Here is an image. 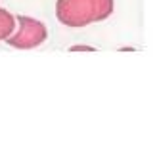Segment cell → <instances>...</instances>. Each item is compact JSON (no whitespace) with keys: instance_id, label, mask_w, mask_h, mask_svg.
<instances>
[{"instance_id":"obj_1","label":"cell","mask_w":157,"mask_h":160,"mask_svg":"<svg viewBox=\"0 0 157 160\" xmlns=\"http://www.w3.org/2000/svg\"><path fill=\"white\" fill-rule=\"evenodd\" d=\"M113 13V0H57L56 15L60 23L81 29L90 23L104 21Z\"/></svg>"},{"instance_id":"obj_2","label":"cell","mask_w":157,"mask_h":160,"mask_svg":"<svg viewBox=\"0 0 157 160\" xmlns=\"http://www.w3.org/2000/svg\"><path fill=\"white\" fill-rule=\"evenodd\" d=\"M48 31L42 21L27 15L15 17V31L4 40V42L15 50H33L46 42Z\"/></svg>"},{"instance_id":"obj_3","label":"cell","mask_w":157,"mask_h":160,"mask_svg":"<svg viewBox=\"0 0 157 160\" xmlns=\"http://www.w3.org/2000/svg\"><path fill=\"white\" fill-rule=\"evenodd\" d=\"M14 31H15V15H12L4 8H0V42L6 40Z\"/></svg>"},{"instance_id":"obj_4","label":"cell","mask_w":157,"mask_h":160,"mask_svg":"<svg viewBox=\"0 0 157 160\" xmlns=\"http://www.w3.org/2000/svg\"><path fill=\"white\" fill-rule=\"evenodd\" d=\"M78 50H83V52H94V48H90V46H73L71 48V52H78Z\"/></svg>"}]
</instances>
